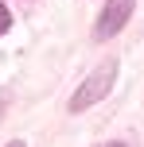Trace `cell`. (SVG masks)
<instances>
[{
	"instance_id": "cell-5",
	"label": "cell",
	"mask_w": 144,
	"mask_h": 147,
	"mask_svg": "<svg viewBox=\"0 0 144 147\" xmlns=\"http://www.w3.org/2000/svg\"><path fill=\"white\" fill-rule=\"evenodd\" d=\"M4 147H23V143H20V140H12V143H4Z\"/></svg>"
},
{
	"instance_id": "cell-3",
	"label": "cell",
	"mask_w": 144,
	"mask_h": 147,
	"mask_svg": "<svg viewBox=\"0 0 144 147\" xmlns=\"http://www.w3.org/2000/svg\"><path fill=\"white\" fill-rule=\"evenodd\" d=\"M8 27H12V12H8V8L4 4H0V35H4V31Z\"/></svg>"
},
{
	"instance_id": "cell-1",
	"label": "cell",
	"mask_w": 144,
	"mask_h": 147,
	"mask_svg": "<svg viewBox=\"0 0 144 147\" xmlns=\"http://www.w3.org/2000/svg\"><path fill=\"white\" fill-rule=\"evenodd\" d=\"M113 81H117V62L109 58V62H101L93 74H86V81L74 89V97H70V112H82V109H90V105H98L101 97H109Z\"/></svg>"
},
{
	"instance_id": "cell-4",
	"label": "cell",
	"mask_w": 144,
	"mask_h": 147,
	"mask_svg": "<svg viewBox=\"0 0 144 147\" xmlns=\"http://www.w3.org/2000/svg\"><path fill=\"white\" fill-rule=\"evenodd\" d=\"M98 147H129V143H98Z\"/></svg>"
},
{
	"instance_id": "cell-2",
	"label": "cell",
	"mask_w": 144,
	"mask_h": 147,
	"mask_svg": "<svg viewBox=\"0 0 144 147\" xmlns=\"http://www.w3.org/2000/svg\"><path fill=\"white\" fill-rule=\"evenodd\" d=\"M132 4H136V0H105V8H101V16H98V27H93V35H98V39H113L117 31L129 23Z\"/></svg>"
}]
</instances>
